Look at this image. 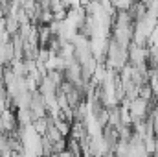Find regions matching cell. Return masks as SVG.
I'll return each instance as SVG.
<instances>
[{"instance_id": "6da1fadb", "label": "cell", "mask_w": 158, "mask_h": 157, "mask_svg": "<svg viewBox=\"0 0 158 157\" xmlns=\"http://www.w3.org/2000/svg\"><path fill=\"white\" fill-rule=\"evenodd\" d=\"M127 109H129V115H131L132 124H136V122H142V120L147 118L149 111H151V102L145 100V98H142V96H138V98L127 102Z\"/></svg>"}, {"instance_id": "7a4b0ae2", "label": "cell", "mask_w": 158, "mask_h": 157, "mask_svg": "<svg viewBox=\"0 0 158 157\" xmlns=\"http://www.w3.org/2000/svg\"><path fill=\"white\" fill-rule=\"evenodd\" d=\"M17 120H19V126H24V128H28L35 122L33 113L30 109H17Z\"/></svg>"}, {"instance_id": "3957f363", "label": "cell", "mask_w": 158, "mask_h": 157, "mask_svg": "<svg viewBox=\"0 0 158 157\" xmlns=\"http://www.w3.org/2000/svg\"><path fill=\"white\" fill-rule=\"evenodd\" d=\"M134 2L136 0H109V4L112 7H116V11H129Z\"/></svg>"}, {"instance_id": "277c9868", "label": "cell", "mask_w": 158, "mask_h": 157, "mask_svg": "<svg viewBox=\"0 0 158 157\" xmlns=\"http://www.w3.org/2000/svg\"><path fill=\"white\" fill-rule=\"evenodd\" d=\"M0 85H4V76H0Z\"/></svg>"}]
</instances>
